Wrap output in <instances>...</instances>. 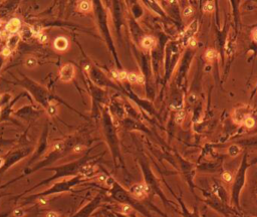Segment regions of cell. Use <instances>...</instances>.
Masks as SVG:
<instances>
[{"label": "cell", "instance_id": "6da1fadb", "mask_svg": "<svg viewBox=\"0 0 257 217\" xmlns=\"http://www.w3.org/2000/svg\"><path fill=\"white\" fill-rule=\"evenodd\" d=\"M198 26H199L198 21L197 20H194V21L185 29V31L180 34V40H181V42L184 45H187L188 41L192 37H194V34L196 33L198 30Z\"/></svg>", "mask_w": 257, "mask_h": 217}, {"label": "cell", "instance_id": "7a4b0ae2", "mask_svg": "<svg viewBox=\"0 0 257 217\" xmlns=\"http://www.w3.org/2000/svg\"><path fill=\"white\" fill-rule=\"evenodd\" d=\"M74 76V68L73 64H68L60 70V80L63 81H70Z\"/></svg>", "mask_w": 257, "mask_h": 217}, {"label": "cell", "instance_id": "3957f363", "mask_svg": "<svg viewBox=\"0 0 257 217\" xmlns=\"http://www.w3.org/2000/svg\"><path fill=\"white\" fill-rule=\"evenodd\" d=\"M149 188L146 184H135L131 187V192L135 195L137 198H144L148 193Z\"/></svg>", "mask_w": 257, "mask_h": 217}, {"label": "cell", "instance_id": "277c9868", "mask_svg": "<svg viewBox=\"0 0 257 217\" xmlns=\"http://www.w3.org/2000/svg\"><path fill=\"white\" fill-rule=\"evenodd\" d=\"M68 46V41L65 37H63V36H59L55 40H54V47L57 50H65Z\"/></svg>", "mask_w": 257, "mask_h": 217}, {"label": "cell", "instance_id": "5b68a950", "mask_svg": "<svg viewBox=\"0 0 257 217\" xmlns=\"http://www.w3.org/2000/svg\"><path fill=\"white\" fill-rule=\"evenodd\" d=\"M20 20L18 18H12L6 25V30L8 32H16L20 27Z\"/></svg>", "mask_w": 257, "mask_h": 217}, {"label": "cell", "instance_id": "8992f818", "mask_svg": "<svg viewBox=\"0 0 257 217\" xmlns=\"http://www.w3.org/2000/svg\"><path fill=\"white\" fill-rule=\"evenodd\" d=\"M141 44H142V46L144 48L150 49V48L153 47L154 45H155V38H154L153 36H145V37L142 39Z\"/></svg>", "mask_w": 257, "mask_h": 217}, {"label": "cell", "instance_id": "52a82bcc", "mask_svg": "<svg viewBox=\"0 0 257 217\" xmlns=\"http://www.w3.org/2000/svg\"><path fill=\"white\" fill-rule=\"evenodd\" d=\"M217 58V51L212 49V48H208L205 53V58H206L208 61H213Z\"/></svg>", "mask_w": 257, "mask_h": 217}, {"label": "cell", "instance_id": "ba28073f", "mask_svg": "<svg viewBox=\"0 0 257 217\" xmlns=\"http://www.w3.org/2000/svg\"><path fill=\"white\" fill-rule=\"evenodd\" d=\"M240 152H241V148L237 146V145H232L228 150V153L231 157H236L237 155L240 154Z\"/></svg>", "mask_w": 257, "mask_h": 217}, {"label": "cell", "instance_id": "9c48e42d", "mask_svg": "<svg viewBox=\"0 0 257 217\" xmlns=\"http://www.w3.org/2000/svg\"><path fill=\"white\" fill-rule=\"evenodd\" d=\"M185 117H186V114H185L184 111H179L177 114H176V117H175V121L178 124V125H182L184 120H185Z\"/></svg>", "mask_w": 257, "mask_h": 217}, {"label": "cell", "instance_id": "30bf717a", "mask_svg": "<svg viewBox=\"0 0 257 217\" xmlns=\"http://www.w3.org/2000/svg\"><path fill=\"white\" fill-rule=\"evenodd\" d=\"M243 124H244V126L245 127H247V128H252L254 127L255 125V121H254V119L253 118H251V117H246L244 119V121H243Z\"/></svg>", "mask_w": 257, "mask_h": 217}, {"label": "cell", "instance_id": "8fae6325", "mask_svg": "<svg viewBox=\"0 0 257 217\" xmlns=\"http://www.w3.org/2000/svg\"><path fill=\"white\" fill-rule=\"evenodd\" d=\"M81 173L85 175V176H90V175L94 173V168H92V166H90V165H86V166H85L81 169Z\"/></svg>", "mask_w": 257, "mask_h": 217}, {"label": "cell", "instance_id": "7c38bea8", "mask_svg": "<svg viewBox=\"0 0 257 217\" xmlns=\"http://www.w3.org/2000/svg\"><path fill=\"white\" fill-rule=\"evenodd\" d=\"M25 64H26L27 68L32 69V68H35V66H36L37 61H36V59H35L34 58H28L26 59V61H25Z\"/></svg>", "mask_w": 257, "mask_h": 217}, {"label": "cell", "instance_id": "4fadbf2b", "mask_svg": "<svg viewBox=\"0 0 257 217\" xmlns=\"http://www.w3.org/2000/svg\"><path fill=\"white\" fill-rule=\"evenodd\" d=\"M91 8V5H90V2L89 1H83L80 4H79V9L81 10V11H89V10H90Z\"/></svg>", "mask_w": 257, "mask_h": 217}, {"label": "cell", "instance_id": "5bb4252c", "mask_svg": "<svg viewBox=\"0 0 257 217\" xmlns=\"http://www.w3.org/2000/svg\"><path fill=\"white\" fill-rule=\"evenodd\" d=\"M193 14V7L192 6H187V7H185V9L183 10V15L185 17H189V16H191V15Z\"/></svg>", "mask_w": 257, "mask_h": 217}, {"label": "cell", "instance_id": "9a60e30c", "mask_svg": "<svg viewBox=\"0 0 257 217\" xmlns=\"http://www.w3.org/2000/svg\"><path fill=\"white\" fill-rule=\"evenodd\" d=\"M213 10H214V3L213 2L209 1V2H207L206 4H205V6H204V11L205 12H213Z\"/></svg>", "mask_w": 257, "mask_h": 217}, {"label": "cell", "instance_id": "2e32d148", "mask_svg": "<svg viewBox=\"0 0 257 217\" xmlns=\"http://www.w3.org/2000/svg\"><path fill=\"white\" fill-rule=\"evenodd\" d=\"M64 144L63 142H57L56 144H54V146L52 147V150L53 151H63V150L64 149Z\"/></svg>", "mask_w": 257, "mask_h": 217}, {"label": "cell", "instance_id": "e0dca14e", "mask_svg": "<svg viewBox=\"0 0 257 217\" xmlns=\"http://www.w3.org/2000/svg\"><path fill=\"white\" fill-rule=\"evenodd\" d=\"M222 178H223V180L225 181V182H231L232 179H233L232 174H231L230 172H224L222 174Z\"/></svg>", "mask_w": 257, "mask_h": 217}, {"label": "cell", "instance_id": "ac0fdd59", "mask_svg": "<svg viewBox=\"0 0 257 217\" xmlns=\"http://www.w3.org/2000/svg\"><path fill=\"white\" fill-rule=\"evenodd\" d=\"M137 76L138 75L136 74H133V72H128L127 80L130 82H137Z\"/></svg>", "mask_w": 257, "mask_h": 217}, {"label": "cell", "instance_id": "d6986e66", "mask_svg": "<svg viewBox=\"0 0 257 217\" xmlns=\"http://www.w3.org/2000/svg\"><path fill=\"white\" fill-rule=\"evenodd\" d=\"M13 215L15 217H23L24 216V210L22 208H16L13 211Z\"/></svg>", "mask_w": 257, "mask_h": 217}, {"label": "cell", "instance_id": "ffe728a7", "mask_svg": "<svg viewBox=\"0 0 257 217\" xmlns=\"http://www.w3.org/2000/svg\"><path fill=\"white\" fill-rule=\"evenodd\" d=\"M128 72L127 71H119V75H118V80H127Z\"/></svg>", "mask_w": 257, "mask_h": 217}, {"label": "cell", "instance_id": "44dd1931", "mask_svg": "<svg viewBox=\"0 0 257 217\" xmlns=\"http://www.w3.org/2000/svg\"><path fill=\"white\" fill-rule=\"evenodd\" d=\"M131 206H128V205H123L122 206V212L123 213H125V214H128V212H131Z\"/></svg>", "mask_w": 257, "mask_h": 217}, {"label": "cell", "instance_id": "7402d4cb", "mask_svg": "<svg viewBox=\"0 0 257 217\" xmlns=\"http://www.w3.org/2000/svg\"><path fill=\"white\" fill-rule=\"evenodd\" d=\"M188 45L190 46V47H195V46L197 45V39L195 37H192L188 41Z\"/></svg>", "mask_w": 257, "mask_h": 217}, {"label": "cell", "instance_id": "603a6c76", "mask_svg": "<svg viewBox=\"0 0 257 217\" xmlns=\"http://www.w3.org/2000/svg\"><path fill=\"white\" fill-rule=\"evenodd\" d=\"M84 149H85L84 146H81V145H76V146L74 148V153H80Z\"/></svg>", "mask_w": 257, "mask_h": 217}, {"label": "cell", "instance_id": "cb8c5ba5", "mask_svg": "<svg viewBox=\"0 0 257 217\" xmlns=\"http://www.w3.org/2000/svg\"><path fill=\"white\" fill-rule=\"evenodd\" d=\"M10 53H11V50H10V48H8V47H4L2 50V54L4 56H8L10 54Z\"/></svg>", "mask_w": 257, "mask_h": 217}, {"label": "cell", "instance_id": "d4e9b609", "mask_svg": "<svg viewBox=\"0 0 257 217\" xmlns=\"http://www.w3.org/2000/svg\"><path fill=\"white\" fill-rule=\"evenodd\" d=\"M31 32H32L34 35L39 36V35H40V29H38V28H36V27H32V28H31Z\"/></svg>", "mask_w": 257, "mask_h": 217}, {"label": "cell", "instance_id": "484cf974", "mask_svg": "<svg viewBox=\"0 0 257 217\" xmlns=\"http://www.w3.org/2000/svg\"><path fill=\"white\" fill-rule=\"evenodd\" d=\"M144 81H145V79H144V75H139L137 76V82H139V84H144Z\"/></svg>", "mask_w": 257, "mask_h": 217}, {"label": "cell", "instance_id": "4316f807", "mask_svg": "<svg viewBox=\"0 0 257 217\" xmlns=\"http://www.w3.org/2000/svg\"><path fill=\"white\" fill-rule=\"evenodd\" d=\"M48 112H49L50 115H54V114L56 113V108H55L54 106H49V108H48Z\"/></svg>", "mask_w": 257, "mask_h": 217}, {"label": "cell", "instance_id": "83f0119b", "mask_svg": "<svg viewBox=\"0 0 257 217\" xmlns=\"http://www.w3.org/2000/svg\"><path fill=\"white\" fill-rule=\"evenodd\" d=\"M196 100H197V97L195 96V95H193V94L189 97V102L191 103V104H194V103L196 102Z\"/></svg>", "mask_w": 257, "mask_h": 217}, {"label": "cell", "instance_id": "f1b7e54d", "mask_svg": "<svg viewBox=\"0 0 257 217\" xmlns=\"http://www.w3.org/2000/svg\"><path fill=\"white\" fill-rule=\"evenodd\" d=\"M46 217H59L57 213H55L53 212V211H50V212H48L47 214H46Z\"/></svg>", "mask_w": 257, "mask_h": 217}, {"label": "cell", "instance_id": "f546056e", "mask_svg": "<svg viewBox=\"0 0 257 217\" xmlns=\"http://www.w3.org/2000/svg\"><path fill=\"white\" fill-rule=\"evenodd\" d=\"M46 39H47V36H46L45 34H40V35H39V40H40V42H45Z\"/></svg>", "mask_w": 257, "mask_h": 217}, {"label": "cell", "instance_id": "4dcf8cb0", "mask_svg": "<svg viewBox=\"0 0 257 217\" xmlns=\"http://www.w3.org/2000/svg\"><path fill=\"white\" fill-rule=\"evenodd\" d=\"M107 179V176H105V175H101L100 178H99V180L101 181V182H106Z\"/></svg>", "mask_w": 257, "mask_h": 217}, {"label": "cell", "instance_id": "1f68e13d", "mask_svg": "<svg viewBox=\"0 0 257 217\" xmlns=\"http://www.w3.org/2000/svg\"><path fill=\"white\" fill-rule=\"evenodd\" d=\"M253 38L257 41V29H255L254 32H253Z\"/></svg>", "mask_w": 257, "mask_h": 217}, {"label": "cell", "instance_id": "d6a6232c", "mask_svg": "<svg viewBox=\"0 0 257 217\" xmlns=\"http://www.w3.org/2000/svg\"><path fill=\"white\" fill-rule=\"evenodd\" d=\"M3 165V159L2 158H0V167H1Z\"/></svg>", "mask_w": 257, "mask_h": 217}]
</instances>
